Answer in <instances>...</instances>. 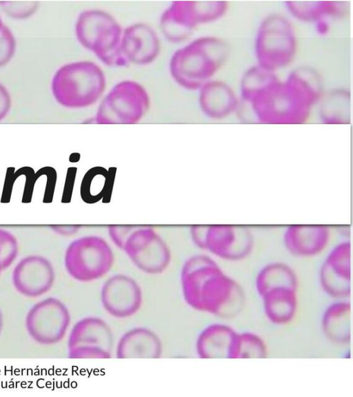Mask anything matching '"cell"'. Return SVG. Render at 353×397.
<instances>
[{"mask_svg":"<svg viewBox=\"0 0 353 397\" xmlns=\"http://www.w3.org/2000/svg\"><path fill=\"white\" fill-rule=\"evenodd\" d=\"M323 92L320 73L312 67L300 66L246 103L255 123L299 125L307 121Z\"/></svg>","mask_w":353,"mask_h":397,"instance_id":"1","label":"cell"},{"mask_svg":"<svg viewBox=\"0 0 353 397\" xmlns=\"http://www.w3.org/2000/svg\"><path fill=\"white\" fill-rule=\"evenodd\" d=\"M228 47L221 38L202 37L176 50L170 62L173 79L181 87L199 90L212 79L226 61Z\"/></svg>","mask_w":353,"mask_h":397,"instance_id":"2","label":"cell"},{"mask_svg":"<svg viewBox=\"0 0 353 397\" xmlns=\"http://www.w3.org/2000/svg\"><path fill=\"white\" fill-rule=\"evenodd\" d=\"M297 37L292 19L272 12L263 18L254 41L256 63L272 72L288 66L297 51Z\"/></svg>","mask_w":353,"mask_h":397,"instance_id":"3","label":"cell"},{"mask_svg":"<svg viewBox=\"0 0 353 397\" xmlns=\"http://www.w3.org/2000/svg\"><path fill=\"white\" fill-rule=\"evenodd\" d=\"M105 84L101 68L93 62L83 61L60 68L53 77L52 90L63 106L81 108L94 104L103 93Z\"/></svg>","mask_w":353,"mask_h":397,"instance_id":"4","label":"cell"},{"mask_svg":"<svg viewBox=\"0 0 353 397\" xmlns=\"http://www.w3.org/2000/svg\"><path fill=\"white\" fill-rule=\"evenodd\" d=\"M122 33L121 27L114 18L100 10L82 12L75 25V34L80 44L110 67L129 65L121 50Z\"/></svg>","mask_w":353,"mask_h":397,"instance_id":"5","label":"cell"},{"mask_svg":"<svg viewBox=\"0 0 353 397\" xmlns=\"http://www.w3.org/2000/svg\"><path fill=\"white\" fill-rule=\"evenodd\" d=\"M224 1H176L161 14L160 28L168 41L181 42L188 39L199 25L215 22L228 10Z\"/></svg>","mask_w":353,"mask_h":397,"instance_id":"6","label":"cell"},{"mask_svg":"<svg viewBox=\"0 0 353 397\" xmlns=\"http://www.w3.org/2000/svg\"><path fill=\"white\" fill-rule=\"evenodd\" d=\"M68 274L80 282H91L108 274L114 262V252L105 239L86 235L74 239L64 254Z\"/></svg>","mask_w":353,"mask_h":397,"instance_id":"7","label":"cell"},{"mask_svg":"<svg viewBox=\"0 0 353 397\" xmlns=\"http://www.w3.org/2000/svg\"><path fill=\"white\" fill-rule=\"evenodd\" d=\"M149 106L145 89L135 81H123L115 85L101 101L95 121L98 124H134Z\"/></svg>","mask_w":353,"mask_h":397,"instance_id":"8","label":"cell"},{"mask_svg":"<svg viewBox=\"0 0 353 397\" xmlns=\"http://www.w3.org/2000/svg\"><path fill=\"white\" fill-rule=\"evenodd\" d=\"M254 236L248 226L231 224L199 225L197 247L226 261L248 258L254 247Z\"/></svg>","mask_w":353,"mask_h":397,"instance_id":"9","label":"cell"},{"mask_svg":"<svg viewBox=\"0 0 353 397\" xmlns=\"http://www.w3.org/2000/svg\"><path fill=\"white\" fill-rule=\"evenodd\" d=\"M71 321L65 304L56 297H48L28 311L25 325L31 338L43 345L59 343L65 337Z\"/></svg>","mask_w":353,"mask_h":397,"instance_id":"10","label":"cell"},{"mask_svg":"<svg viewBox=\"0 0 353 397\" xmlns=\"http://www.w3.org/2000/svg\"><path fill=\"white\" fill-rule=\"evenodd\" d=\"M132 263L148 274L163 272L171 261L169 246L152 227L135 226L122 249Z\"/></svg>","mask_w":353,"mask_h":397,"instance_id":"11","label":"cell"},{"mask_svg":"<svg viewBox=\"0 0 353 397\" xmlns=\"http://www.w3.org/2000/svg\"><path fill=\"white\" fill-rule=\"evenodd\" d=\"M245 298L241 286L222 269L203 284L200 293L199 311L232 318L242 311Z\"/></svg>","mask_w":353,"mask_h":397,"instance_id":"12","label":"cell"},{"mask_svg":"<svg viewBox=\"0 0 353 397\" xmlns=\"http://www.w3.org/2000/svg\"><path fill=\"white\" fill-rule=\"evenodd\" d=\"M103 309L116 318H127L141 308L143 293L139 284L130 276L116 274L102 285L100 292Z\"/></svg>","mask_w":353,"mask_h":397,"instance_id":"13","label":"cell"},{"mask_svg":"<svg viewBox=\"0 0 353 397\" xmlns=\"http://www.w3.org/2000/svg\"><path fill=\"white\" fill-rule=\"evenodd\" d=\"M55 281L52 263L38 254L28 255L18 261L12 272V282L21 294L34 298L47 293Z\"/></svg>","mask_w":353,"mask_h":397,"instance_id":"14","label":"cell"},{"mask_svg":"<svg viewBox=\"0 0 353 397\" xmlns=\"http://www.w3.org/2000/svg\"><path fill=\"white\" fill-rule=\"evenodd\" d=\"M332 229L324 224H292L283 230L282 241L286 251L297 258H312L328 247Z\"/></svg>","mask_w":353,"mask_h":397,"instance_id":"15","label":"cell"},{"mask_svg":"<svg viewBox=\"0 0 353 397\" xmlns=\"http://www.w3.org/2000/svg\"><path fill=\"white\" fill-rule=\"evenodd\" d=\"M222 268L211 256L196 254L183 263L180 274L181 285L186 303L199 310L200 293L205 282Z\"/></svg>","mask_w":353,"mask_h":397,"instance_id":"16","label":"cell"},{"mask_svg":"<svg viewBox=\"0 0 353 397\" xmlns=\"http://www.w3.org/2000/svg\"><path fill=\"white\" fill-rule=\"evenodd\" d=\"M121 50L128 63L145 65L153 62L158 57L160 43L150 26L138 23L123 31Z\"/></svg>","mask_w":353,"mask_h":397,"instance_id":"17","label":"cell"},{"mask_svg":"<svg viewBox=\"0 0 353 397\" xmlns=\"http://www.w3.org/2000/svg\"><path fill=\"white\" fill-rule=\"evenodd\" d=\"M199 90V107L208 118L222 120L235 114L240 98L228 83L211 79Z\"/></svg>","mask_w":353,"mask_h":397,"instance_id":"18","label":"cell"},{"mask_svg":"<svg viewBox=\"0 0 353 397\" xmlns=\"http://www.w3.org/2000/svg\"><path fill=\"white\" fill-rule=\"evenodd\" d=\"M163 345L159 336L150 329L136 327L123 333L116 346L118 358H159Z\"/></svg>","mask_w":353,"mask_h":397,"instance_id":"19","label":"cell"},{"mask_svg":"<svg viewBox=\"0 0 353 397\" xmlns=\"http://www.w3.org/2000/svg\"><path fill=\"white\" fill-rule=\"evenodd\" d=\"M113 334L108 324L97 316H85L72 327L68 338V349L77 346L99 347L111 352Z\"/></svg>","mask_w":353,"mask_h":397,"instance_id":"20","label":"cell"},{"mask_svg":"<svg viewBox=\"0 0 353 397\" xmlns=\"http://www.w3.org/2000/svg\"><path fill=\"white\" fill-rule=\"evenodd\" d=\"M285 8L290 18L313 25L319 21L342 17L347 11L345 2L335 1H287Z\"/></svg>","mask_w":353,"mask_h":397,"instance_id":"21","label":"cell"},{"mask_svg":"<svg viewBox=\"0 0 353 397\" xmlns=\"http://www.w3.org/2000/svg\"><path fill=\"white\" fill-rule=\"evenodd\" d=\"M236 332L231 327L214 323L205 327L196 340V351L201 358H229Z\"/></svg>","mask_w":353,"mask_h":397,"instance_id":"22","label":"cell"},{"mask_svg":"<svg viewBox=\"0 0 353 397\" xmlns=\"http://www.w3.org/2000/svg\"><path fill=\"white\" fill-rule=\"evenodd\" d=\"M351 92L346 88L324 91L316 103L319 121L326 125H347L352 120Z\"/></svg>","mask_w":353,"mask_h":397,"instance_id":"23","label":"cell"},{"mask_svg":"<svg viewBox=\"0 0 353 397\" xmlns=\"http://www.w3.org/2000/svg\"><path fill=\"white\" fill-rule=\"evenodd\" d=\"M323 332L327 339L339 345L351 340V304L338 301L325 310L321 320Z\"/></svg>","mask_w":353,"mask_h":397,"instance_id":"24","label":"cell"},{"mask_svg":"<svg viewBox=\"0 0 353 397\" xmlns=\"http://www.w3.org/2000/svg\"><path fill=\"white\" fill-rule=\"evenodd\" d=\"M255 286L261 297L275 288L296 291L298 278L294 269L288 263L272 261L260 268L256 276Z\"/></svg>","mask_w":353,"mask_h":397,"instance_id":"25","label":"cell"},{"mask_svg":"<svg viewBox=\"0 0 353 397\" xmlns=\"http://www.w3.org/2000/svg\"><path fill=\"white\" fill-rule=\"evenodd\" d=\"M261 298L265 316L273 323L284 325L290 322L297 308L296 291L288 288H275Z\"/></svg>","mask_w":353,"mask_h":397,"instance_id":"26","label":"cell"},{"mask_svg":"<svg viewBox=\"0 0 353 397\" xmlns=\"http://www.w3.org/2000/svg\"><path fill=\"white\" fill-rule=\"evenodd\" d=\"M115 172L96 166L85 173L80 185V196L86 203L93 204L109 198L112 192Z\"/></svg>","mask_w":353,"mask_h":397,"instance_id":"27","label":"cell"},{"mask_svg":"<svg viewBox=\"0 0 353 397\" xmlns=\"http://www.w3.org/2000/svg\"><path fill=\"white\" fill-rule=\"evenodd\" d=\"M278 79L276 72L255 63L249 67L241 77L239 92L240 99L245 102L251 101Z\"/></svg>","mask_w":353,"mask_h":397,"instance_id":"28","label":"cell"},{"mask_svg":"<svg viewBox=\"0 0 353 397\" xmlns=\"http://www.w3.org/2000/svg\"><path fill=\"white\" fill-rule=\"evenodd\" d=\"M351 247L350 241L343 238L330 249L321 266L340 278L351 281Z\"/></svg>","mask_w":353,"mask_h":397,"instance_id":"29","label":"cell"},{"mask_svg":"<svg viewBox=\"0 0 353 397\" xmlns=\"http://www.w3.org/2000/svg\"><path fill=\"white\" fill-rule=\"evenodd\" d=\"M266 354V345L260 336L252 332H237L230 347L229 358H260Z\"/></svg>","mask_w":353,"mask_h":397,"instance_id":"30","label":"cell"},{"mask_svg":"<svg viewBox=\"0 0 353 397\" xmlns=\"http://www.w3.org/2000/svg\"><path fill=\"white\" fill-rule=\"evenodd\" d=\"M319 282L324 292L336 298L349 297L351 294V281L340 278L320 266Z\"/></svg>","mask_w":353,"mask_h":397,"instance_id":"31","label":"cell"},{"mask_svg":"<svg viewBox=\"0 0 353 397\" xmlns=\"http://www.w3.org/2000/svg\"><path fill=\"white\" fill-rule=\"evenodd\" d=\"M19 254L17 238L10 232L0 229V259L3 269L8 268Z\"/></svg>","mask_w":353,"mask_h":397,"instance_id":"32","label":"cell"},{"mask_svg":"<svg viewBox=\"0 0 353 397\" xmlns=\"http://www.w3.org/2000/svg\"><path fill=\"white\" fill-rule=\"evenodd\" d=\"M0 4L5 12L17 19L28 17L38 6L36 1H3Z\"/></svg>","mask_w":353,"mask_h":397,"instance_id":"33","label":"cell"},{"mask_svg":"<svg viewBox=\"0 0 353 397\" xmlns=\"http://www.w3.org/2000/svg\"><path fill=\"white\" fill-rule=\"evenodd\" d=\"M70 358H110L111 352L99 347L77 346L68 349Z\"/></svg>","mask_w":353,"mask_h":397,"instance_id":"34","label":"cell"},{"mask_svg":"<svg viewBox=\"0 0 353 397\" xmlns=\"http://www.w3.org/2000/svg\"><path fill=\"white\" fill-rule=\"evenodd\" d=\"M15 51V40L10 30L5 26L0 29V66L6 64Z\"/></svg>","mask_w":353,"mask_h":397,"instance_id":"35","label":"cell"},{"mask_svg":"<svg viewBox=\"0 0 353 397\" xmlns=\"http://www.w3.org/2000/svg\"><path fill=\"white\" fill-rule=\"evenodd\" d=\"M37 172L39 177L44 175L46 178L43 202L46 203H51L53 199L57 180V171L52 167L45 166L38 170Z\"/></svg>","mask_w":353,"mask_h":397,"instance_id":"36","label":"cell"},{"mask_svg":"<svg viewBox=\"0 0 353 397\" xmlns=\"http://www.w3.org/2000/svg\"><path fill=\"white\" fill-rule=\"evenodd\" d=\"M23 174L24 166L17 170H15V168L12 167L7 168L1 196V203L10 202L15 181L19 176L23 175Z\"/></svg>","mask_w":353,"mask_h":397,"instance_id":"37","label":"cell"},{"mask_svg":"<svg viewBox=\"0 0 353 397\" xmlns=\"http://www.w3.org/2000/svg\"><path fill=\"white\" fill-rule=\"evenodd\" d=\"M23 176L26 179L21 201L26 203L31 201L35 183L40 177L37 172L30 166H24Z\"/></svg>","mask_w":353,"mask_h":397,"instance_id":"38","label":"cell"},{"mask_svg":"<svg viewBox=\"0 0 353 397\" xmlns=\"http://www.w3.org/2000/svg\"><path fill=\"white\" fill-rule=\"evenodd\" d=\"M135 226L110 225L108 226V236L112 242L119 248L122 249L123 245Z\"/></svg>","mask_w":353,"mask_h":397,"instance_id":"39","label":"cell"},{"mask_svg":"<svg viewBox=\"0 0 353 397\" xmlns=\"http://www.w3.org/2000/svg\"><path fill=\"white\" fill-rule=\"evenodd\" d=\"M76 174V167H72L68 169L61 197L62 203H68L71 200Z\"/></svg>","mask_w":353,"mask_h":397,"instance_id":"40","label":"cell"},{"mask_svg":"<svg viewBox=\"0 0 353 397\" xmlns=\"http://www.w3.org/2000/svg\"><path fill=\"white\" fill-rule=\"evenodd\" d=\"M10 107V97L6 89L0 84V121L3 119Z\"/></svg>","mask_w":353,"mask_h":397,"instance_id":"41","label":"cell"},{"mask_svg":"<svg viewBox=\"0 0 353 397\" xmlns=\"http://www.w3.org/2000/svg\"><path fill=\"white\" fill-rule=\"evenodd\" d=\"M51 229L61 236H71L80 229L79 225H51Z\"/></svg>","mask_w":353,"mask_h":397,"instance_id":"42","label":"cell"},{"mask_svg":"<svg viewBox=\"0 0 353 397\" xmlns=\"http://www.w3.org/2000/svg\"><path fill=\"white\" fill-rule=\"evenodd\" d=\"M315 31L317 34L321 36L326 35L330 28L329 21L322 20L319 21L314 24Z\"/></svg>","mask_w":353,"mask_h":397,"instance_id":"43","label":"cell"},{"mask_svg":"<svg viewBox=\"0 0 353 397\" xmlns=\"http://www.w3.org/2000/svg\"><path fill=\"white\" fill-rule=\"evenodd\" d=\"M3 327V316L1 309L0 308V336H1V332H2Z\"/></svg>","mask_w":353,"mask_h":397,"instance_id":"44","label":"cell"},{"mask_svg":"<svg viewBox=\"0 0 353 397\" xmlns=\"http://www.w3.org/2000/svg\"><path fill=\"white\" fill-rule=\"evenodd\" d=\"M74 159L78 161L79 159V154L77 153L72 154L70 156V161L74 162Z\"/></svg>","mask_w":353,"mask_h":397,"instance_id":"45","label":"cell"},{"mask_svg":"<svg viewBox=\"0 0 353 397\" xmlns=\"http://www.w3.org/2000/svg\"><path fill=\"white\" fill-rule=\"evenodd\" d=\"M2 271H3V269L1 259H0V275H1Z\"/></svg>","mask_w":353,"mask_h":397,"instance_id":"46","label":"cell"},{"mask_svg":"<svg viewBox=\"0 0 353 397\" xmlns=\"http://www.w3.org/2000/svg\"><path fill=\"white\" fill-rule=\"evenodd\" d=\"M2 26H3V24H2V21H1V18H0V29L1 28Z\"/></svg>","mask_w":353,"mask_h":397,"instance_id":"47","label":"cell"}]
</instances>
